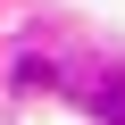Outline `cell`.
Wrapping results in <instances>:
<instances>
[{
	"instance_id": "6da1fadb",
	"label": "cell",
	"mask_w": 125,
	"mask_h": 125,
	"mask_svg": "<svg viewBox=\"0 0 125 125\" xmlns=\"http://www.w3.org/2000/svg\"><path fill=\"white\" fill-rule=\"evenodd\" d=\"M100 108H108V117L125 125V83H100Z\"/></svg>"
}]
</instances>
